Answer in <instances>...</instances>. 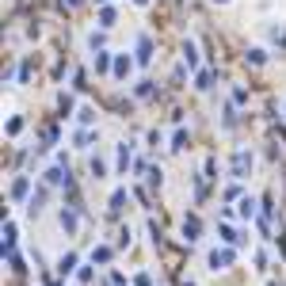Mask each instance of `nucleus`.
<instances>
[{
    "label": "nucleus",
    "mask_w": 286,
    "mask_h": 286,
    "mask_svg": "<svg viewBox=\"0 0 286 286\" xmlns=\"http://www.w3.org/2000/svg\"><path fill=\"white\" fill-rule=\"evenodd\" d=\"M221 4H225V0H221Z\"/></svg>",
    "instance_id": "obj_3"
},
{
    "label": "nucleus",
    "mask_w": 286,
    "mask_h": 286,
    "mask_svg": "<svg viewBox=\"0 0 286 286\" xmlns=\"http://www.w3.org/2000/svg\"><path fill=\"white\" fill-rule=\"evenodd\" d=\"M229 260H233V252H210V267H214V271L229 267Z\"/></svg>",
    "instance_id": "obj_1"
},
{
    "label": "nucleus",
    "mask_w": 286,
    "mask_h": 286,
    "mask_svg": "<svg viewBox=\"0 0 286 286\" xmlns=\"http://www.w3.org/2000/svg\"><path fill=\"white\" fill-rule=\"evenodd\" d=\"M244 168H252V156L248 153H237L233 156V176H244Z\"/></svg>",
    "instance_id": "obj_2"
}]
</instances>
